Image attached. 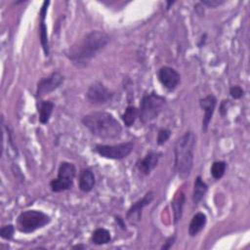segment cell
<instances>
[{"label":"cell","instance_id":"cell-1","mask_svg":"<svg viewBox=\"0 0 250 250\" xmlns=\"http://www.w3.org/2000/svg\"><path fill=\"white\" fill-rule=\"evenodd\" d=\"M109 41L106 33L100 30L90 31L76 41L66 51V57L75 64H85Z\"/></svg>","mask_w":250,"mask_h":250},{"label":"cell","instance_id":"cell-2","mask_svg":"<svg viewBox=\"0 0 250 250\" xmlns=\"http://www.w3.org/2000/svg\"><path fill=\"white\" fill-rule=\"evenodd\" d=\"M195 144L196 138L190 131L181 136L175 144L174 168L181 179H187L190 175L193 166Z\"/></svg>","mask_w":250,"mask_h":250},{"label":"cell","instance_id":"cell-3","mask_svg":"<svg viewBox=\"0 0 250 250\" xmlns=\"http://www.w3.org/2000/svg\"><path fill=\"white\" fill-rule=\"evenodd\" d=\"M82 123L92 134L103 139H115L122 132V127L114 116L104 111H95L85 115Z\"/></svg>","mask_w":250,"mask_h":250},{"label":"cell","instance_id":"cell-4","mask_svg":"<svg viewBox=\"0 0 250 250\" xmlns=\"http://www.w3.org/2000/svg\"><path fill=\"white\" fill-rule=\"evenodd\" d=\"M51 221L45 213L37 210H26L21 212L17 220L18 229L21 232L29 233L40 228H43Z\"/></svg>","mask_w":250,"mask_h":250},{"label":"cell","instance_id":"cell-5","mask_svg":"<svg viewBox=\"0 0 250 250\" xmlns=\"http://www.w3.org/2000/svg\"><path fill=\"white\" fill-rule=\"evenodd\" d=\"M165 104V99L155 93L145 95L142 99L139 116L143 123H147L155 119L161 112Z\"/></svg>","mask_w":250,"mask_h":250},{"label":"cell","instance_id":"cell-6","mask_svg":"<svg viewBox=\"0 0 250 250\" xmlns=\"http://www.w3.org/2000/svg\"><path fill=\"white\" fill-rule=\"evenodd\" d=\"M75 173L76 169L72 163L62 162L58 170V177L50 182L51 189L54 192H61L70 188L73 184Z\"/></svg>","mask_w":250,"mask_h":250},{"label":"cell","instance_id":"cell-7","mask_svg":"<svg viewBox=\"0 0 250 250\" xmlns=\"http://www.w3.org/2000/svg\"><path fill=\"white\" fill-rule=\"evenodd\" d=\"M133 143L127 142L113 146L97 145L95 150L103 157L109 159H123L127 157L133 150Z\"/></svg>","mask_w":250,"mask_h":250},{"label":"cell","instance_id":"cell-8","mask_svg":"<svg viewBox=\"0 0 250 250\" xmlns=\"http://www.w3.org/2000/svg\"><path fill=\"white\" fill-rule=\"evenodd\" d=\"M87 99L94 104H104L111 101L113 94L102 83H93L87 91Z\"/></svg>","mask_w":250,"mask_h":250},{"label":"cell","instance_id":"cell-9","mask_svg":"<svg viewBox=\"0 0 250 250\" xmlns=\"http://www.w3.org/2000/svg\"><path fill=\"white\" fill-rule=\"evenodd\" d=\"M62 82H63V76L58 71L53 72L49 76L42 78L37 83L36 96L38 97V96L53 92L54 90L59 88Z\"/></svg>","mask_w":250,"mask_h":250},{"label":"cell","instance_id":"cell-10","mask_svg":"<svg viewBox=\"0 0 250 250\" xmlns=\"http://www.w3.org/2000/svg\"><path fill=\"white\" fill-rule=\"evenodd\" d=\"M158 79L166 89L172 91L178 86L181 76L174 68L170 66H162L158 71Z\"/></svg>","mask_w":250,"mask_h":250},{"label":"cell","instance_id":"cell-11","mask_svg":"<svg viewBox=\"0 0 250 250\" xmlns=\"http://www.w3.org/2000/svg\"><path fill=\"white\" fill-rule=\"evenodd\" d=\"M154 197V193L153 191H148L146 192L144 197L142 199H140L139 201H137L136 203H134L131 208L128 210L127 213V219L133 223H137L141 220L142 217V210L144 207H146V205H148Z\"/></svg>","mask_w":250,"mask_h":250},{"label":"cell","instance_id":"cell-12","mask_svg":"<svg viewBox=\"0 0 250 250\" xmlns=\"http://www.w3.org/2000/svg\"><path fill=\"white\" fill-rule=\"evenodd\" d=\"M160 156V152L149 151L144 158L137 161V168L144 175H148L156 167Z\"/></svg>","mask_w":250,"mask_h":250},{"label":"cell","instance_id":"cell-13","mask_svg":"<svg viewBox=\"0 0 250 250\" xmlns=\"http://www.w3.org/2000/svg\"><path fill=\"white\" fill-rule=\"evenodd\" d=\"M217 100L213 95H208L205 98L201 99L199 101V104L201 108L204 110V116L202 120V130L206 131L209 125V122L212 118V115L214 113L215 107H216Z\"/></svg>","mask_w":250,"mask_h":250},{"label":"cell","instance_id":"cell-14","mask_svg":"<svg viewBox=\"0 0 250 250\" xmlns=\"http://www.w3.org/2000/svg\"><path fill=\"white\" fill-rule=\"evenodd\" d=\"M50 4L49 1L43 2V5L40 10V24H39V33H40V42L43 48V51L46 56H49L50 49H49V41H48V36H47V27L45 24V17L47 13V8L48 5Z\"/></svg>","mask_w":250,"mask_h":250},{"label":"cell","instance_id":"cell-15","mask_svg":"<svg viewBox=\"0 0 250 250\" xmlns=\"http://www.w3.org/2000/svg\"><path fill=\"white\" fill-rule=\"evenodd\" d=\"M95 185V176L89 169H84L80 172L79 176V188L84 191H90Z\"/></svg>","mask_w":250,"mask_h":250},{"label":"cell","instance_id":"cell-16","mask_svg":"<svg viewBox=\"0 0 250 250\" xmlns=\"http://www.w3.org/2000/svg\"><path fill=\"white\" fill-rule=\"evenodd\" d=\"M185 200H186L185 193L183 191H180L176 194V196L174 197V199L171 203L172 208H173V214H174V223H177L182 218Z\"/></svg>","mask_w":250,"mask_h":250},{"label":"cell","instance_id":"cell-17","mask_svg":"<svg viewBox=\"0 0 250 250\" xmlns=\"http://www.w3.org/2000/svg\"><path fill=\"white\" fill-rule=\"evenodd\" d=\"M206 224V216L203 213H196L191 221L190 224L188 226V233L191 236L196 235L205 226Z\"/></svg>","mask_w":250,"mask_h":250},{"label":"cell","instance_id":"cell-18","mask_svg":"<svg viewBox=\"0 0 250 250\" xmlns=\"http://www.w3.org/2000/svg\"><path fill=\"white\" fill-rule=\"evenodd\" d=\"M54 109V104L50 101H41L38 106L39 120L41 123L45 124L49 121L52 111Z\"/></svg>","mask_w":250,"mask_h":250},{"label":"cell","instance_id":"cell-19","mask_svg":"<svg viewBox=\"0 0 250 250\" xmlns=\"http://www.w3.org/2000/svg\"><path fill=\"white\" fill-rule=\"evenodd\" d=\"M207 185L201 180V177L198 176L196 177L195 179V182H194V188H193V193H192V200L193 202L196 204L198 203L202 198L203 196L205 195L206 191H207Z\"/></svg>","mask_w":250,"mask_h":250},{"label":"cell","instance_id":"cell-20","mask_svg":"<svg viewBox=\"0 0 250 250\" xmlns=\"http://www.w3.org/2000/svg\"><path fill=\"white\" fill-rule=\"evenodd\" d=\"M92 241L97 245L105 244L110 241V233L105 229H97L92 234Z\"/></svg>","mask_w":250,"mask_h":250},{"label":"cell","instance_id":"cell-21","mask_svg":"<svg viewBox=\"0 0 250 250\" xmlns=\"http://www.w3.org/2000/svg\"><path fill=\"white\" fill-rule=\"evenodd\" d=\"M138 115H139V109L136 106L129 105L126 107L124 113L122 114V120L126 126L130 127L133 125V123L137 119Z\"/></svg>","mask_w":250,"mask_h":250},{"label":"cell","instance_id":"cell-22","mask_svg":"<svg viewBox=\"0 0 250 250\" xmlns=\"http://www.w3.org/2000/svg\"><path fill=\"white\" fill-rule=\"evenodd\" d=\"M227 164L224 161H216L211 166V175L214 179H221L226 171Z\"/></svg>","mask_w":250,"mask_h":250},{"label":"cell","instance_id":"cell-23","mask_svg":"<svg viewBox=\"0 0 250 250\" xmlns=\"http://www.w3.org/2000/svg\"><path fill=\"white\" fill-rule=\"evenodd\" d=\"M14 230H15V228L12 225L3 226L0 230V235L4 239H10V238H12V236L14 234Z\"/></svg>","mask_w":250,"mask_h":250},{"label":"cell","instance_id":"cell-24","mask_svg":"<svg viewBox=\"0 0 250 250\" xmlns=\"http://www.w3.org/2000/svg\"><path fill=\"white\" fill-rule=\"evenodd\" d=\"M170 135H171V131L169 129H160L157 136V144L163 145L169 139Z\"/></svg>","mask_w":250,"mask_h":250},{"label":"cell","instance_id":"cell-25","mask_svg":"<svg viewBox=\"0 0 250 250\" xmlns=\"http://www.w3.org/2000/svg\"><path fill=\"white\" fill-rule=\"evenodd\" d=\"M229 94L234 99H240L243 96V90L239 86H232L229 90Z\"/></svg>","mask_w":250,"mask_h":250},{"label":"cell","instance_id":"cell-26","mask_svg":"<svg viewBox=\"0 0 250 250\" xmlns=\"http://www.w3.org/2000/svg\"><path fill=\"white\" fill-rule=\"evenodd\" d=\"M224 2H225V1H218V0H205V1H202V4H204V5H207V6H209V7L214 8V7H217V6L221 5V4H223Z\"/></svg>","mask_w":250,"mask_h":250},{"label":"cell","instance_id":"cell-27","mask_svg":"<svg viewBox=\"0 0 250 250\" xmlns=\"http://www.w3.org/2000/svg\"><path fill=\"white\" fill-rule=\"evenodd\" d=\"M175 236H173V237H170L163 245H162V247H161V249H169V248H171V246L174 244V241H175Z\"/></svg>","mask_w":250,"mask_h":250},{"label":"cell","instance_id":"cell-28","mask_svg":"<svg viewBox=\"0 0 250 250\" xmlns=\"http://www.w3.org/2000/svg\"><path fill=\"white\" fill-rule=\"evenodd\" d=\"M229 103V101H224L223 103H222V104H221V107H220V111H221V114L222 115H225L226 114V112H227V104Z\"/></svg>","mask_w":250,"mask_h":250}]
</instances>
